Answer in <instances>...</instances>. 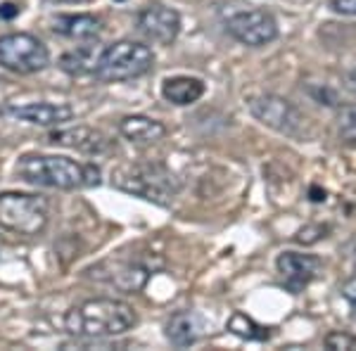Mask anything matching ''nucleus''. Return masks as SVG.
Returning a JSON list of instances; mask_svg holds the SVG:
<instances>
[{
	"instance_id": "f257e3e1",
	"label": "nucleus",
	"mask_w": 356,
	"mask_h": 351,
	"mask_svg": "<svg viewBox=\"0 0 356 351\" xmlns=\"http://www.w3.org/2000/svg\"><path fill=\"white\" fill-rule=\"evenodd\" d=\"M138 323V313L131 304L122 299L97 297L86 299L67 311L65 330L74 337L97 339V337H117L134 330Z\"/></svg>"
},
{
	"instance_id": "f03ea898",
	"label": "nucleus",
	"mask_w": 356,
	"mask_h": 351,
	"mask_svg": "<svg viewBox=\"0 0 356 351\" xmlns=\"http://www.w3.org/2000/svg\"><path fill=\"white\" fill-rule=\"evenodd\" d=\"M15 171L22 181L41 188L76 190L100 186V169L95 164H81L57 154H24Z\"/></svg>"
},
{
	"instance_id": "7ed1b4c3",
	"label": "nucleus",
	"mask_w": 356,
	"mask_h": 351,
	"mask_svg": "<svg viewBox=\"0 0 356 351\" xmlns=\"http://www.w3.org/2000/svg\"><path fill=\"white\" fill-rule=\"evenodd\" d=\"M154 65V53L145 43L138 41H117L100 50L95 62V76L100 81H131L147 74Z\"/></svg>"
},
{
	"instance_id": "20e7f679",
	"label": "nucleus",
	"mask_w": 356,
	"mask_h": 351,
	"mask_svg": "<svg viewBox=\"0 0 356 351\" xmlns=\"http://www.w3.org/2000/svg\"><path fill=\"white\" fill-rule=\"evenodd\" d=\"M50 202L33 193H0V226L17 235H38L48 226Z\"/></svg>"
},
{
	"instance_id": "39448f33",
	"label": "nucleus",
	"mask_w": 356,
	"mask_h": 351,
	"mask_svg": "<svg viewBox=\"0 0 356 351\" xmlns=\"http://www.w3.org/2000/svg\"><path fill=\"white\" fill-rule=\"evenodd\" d=\"M114 183L124 193L138 195V197L154 204H169L178 195V190H181L178 178L162 164L129 166V169L119 171L114 176Z\"/></svg>"
},
{
	"instance_id": "423d86ee",
	"label": "nucleus",
	"mask_w": 356,
	"mask_h": 351,
	"mask_svg": "<svg viewBox=\"0 0 356 351\" xmlns=\"http://www.w3.org/2000/svg\"><path fill=\"white\" fill-rule=\"evenodd\" d=\"M247 107H250L252 117L257 122H261L266 129L275 131V133L283 136H300L307 126V117L292 105L290 100L273 93H259L252 95L247 100Z\"/></svg>"
},
{
	"instance_id": "0eeeda50",
	"label": "nucleus",
	"mask_w": 356,
	"mask_h": 351,
	"mask_svg": "<svg viewBox=\"0 0 356 351\" xmlns=\"http://www.w3.org/2000/svg\"><path fill=\"white\" fill-rule=\"evenodd\" d=\"M0 65L15 74H36L50 65V53L31 33H5L0 36Z\"/></svg>"
},
{
	"instance_id": "6e6552de",
	"label": "nucleus",
	"mask_w": 356,
	"mask_h": 351,
	"mask_svg": "<svg viewBox=\"0 0 356 351\" xmlns=\"http://www.w3.org/2000/svg\"><path fill=\"white\" fill-rule=\"evenodd\" d=\"M226 31L247 48H261L278 38V22L268 10H231L223 17Z\"/></svg>"
},
{
	"instance_id": "1a4fd4ad",
	"label": "nucleus",
	"mask_w": 356,
	"mask_h": 351,
	"mask_svg": "<svg viewBox=\"0 0 356 351\" xmlns=\"http://www.w3.org/2000/svg\"><path fill=\"white\" fill-rule=\"evenodd\" d=\"M86 273L90 278L100 280V283L112 285L114 290L126 292V295H136L150 280L152 268L140 261H102L97 266L88 268Z\"/></svg>"
},
{
	"instance_id": "9d476101",
	"label": "nucleus",
	"mask_w": 356,
	"mask_h": 351,
	"mask_svg": "<svg viewBox=\"0 0 356 351\" xmlns=\"http://www.w3.org/2000/svg\"><path fill=\"white\" fill-rule=\"evenodd\" d=\"M136 26L147 41L159 45H171L181 33V15L166 5H147L136 17Z\"/></svg>"
},
{
	"instance_id": "9b49d317",
	"label": "nucleus",
	"mask_w": 356,
	"mask_h": 351,
	"mask_svg": "<svg viewBox=\"0 0 356 351\" xmlns=\"http://www.w3.org/2000/svg\"><path fill=\"white\" fill-rule=\"evenodd\" d=\"M275 268H278L280 278H283L285 287H288L292 295H300L304 287L318 278L323 263H321V259L314 254L283 252V254L275 259Z\"/></svg>"
},
{
	"instance_id": "f8f14e48",
	"label": "nucleus",
	"mask_w": 356,
	"mask_h": 351,
	"mask_svg": "<svg viewBox=\"0 0 356 351\" xmlns=\"http://www.w3.org/2000/svg\"><path fill=\"white\" fill-rule=\"evenodd\" d=\"M48 142L79 149V152H86V154H105L112 149L110 138H107L105 133H100V131H95V129H88V126L53 131V133L48 136Z\"/></svg>"
},
{
	"instance_id": "ddd939ff",
	"label": "nucleus",
	"mask_w": 356,
	"mask_h": 351,
	"mask_svg": "<svg viewBox=\"0 0 356 351\" xmlns=\"http://www.w3.org/2000/svg\"><path fill=\"white\" fill-rule=\"evenodd\" d=\"M15 119L29 124H38V126H57L65 124L74 117L72 105H53V102H31V105H19V107H10L8 109Z\"/></svg>"
},
{
	"instance_id": "4468645a",
	"label": "nucleus",
	"mask_w": 356,
	"mask_h": 351,
	"mask_svg": "<svg viewBox=\"0 0 356 351\" xmlns=\"http://www.w3.org/2000/svg\"><path fill=\"white\" fill-rule=\"evenodd\" d=\"M119 133L129 142H136V145H152V142L162 140L166 136V126L157 119L134 114V117H124L119 122Z\"/></svg>"
},
{
	"instance_id": "2eb2a0df",
	"label": "nucleus",
	"mask_w": 356,
	"mask_h": 351,
	"mask_svg": "<svg viewBox=\"0 0 356 351\" xmlns=\"http://www.w3.org/2000/svg\"><path fill=\"white\" fill-rule=\"evenodd\" d=\"M55 33L69 38V41H93L100 36V19L93 15H60L55 19Z\"/></svg>"
},
{
	"instance_id": "dca6fc26",
	"label": "nucleus",
	"mask_w": 356,
	"mask_h": 351,
	"mask_svg": "<svg viewBox=\"0 0 356 351\" xmlns=\"http://www.w3.org/2000/svg\"><path fill=\"white\" fill-rule=\"evenodd\" d=\"M162 95L171 105H193L204 95V81H200L195 76H171L162 83Z\"/></svg>"
},
{
	"instance_id": "f3484780",
	"label": "nucleus",
	"mask_w": 356,
	"mask_h": 351,
	"mask_svg": "<svg viewBox=\"0 0 356 351\" xmlns=\"http://www.w3.org/2000/svg\"><path fill=\"white\" fill-rule=\"evenodd\" d=\"M166 339H169L174 347L178 349H186L191 344L197 342V335H200V320L193 311H178V313L171 316L166 320Z\"/></svg>"
},
{
	"instance_id": "a211bd4d",
	"label": "nucleus",
	"mask_w": 356,
	"mask_h": 351,
	"mask_svg": "<svg viewBox=\"0 0 356 351\" xmlns=\"http://www.w3.org/2000/svg\"><path fill=\"white\" fill-rule=\"evenodd\" d=\"M97 55H100V53H95V50L88 48V45H79L76 50H69V53L62 55L60 67H62V72L72 74V76H81V74H95Z\"/></svg>"
},
{
	"instance_id": "6ab92c4d",
	"label": "nucleus",
	"mask_w": 356,
	"mask_h": 351,
	"mask_svg": "<svg viewBox=\"0 0 356 351\" xmlns=\"http://www.w3.org/2000/svg\"><path fill=\"white\" fill-rule=\"evenodd\" d=\"M226 327L228 332H233L240 339H247V342H266L268 339V327L259 325L254 318H250L247 313H240V311H235L231 318H228Z\"/></svg>"
},
{
	"instance_id": "aec40b11",
	"label": "nucleus",
	"mask_w": 356,
	"mask_h": 351,
	"mask_svg": "<svg viewBox=\"0 0 356 351\" xmlns=\"http://www.w3.org/2000/svg\"><path fill=\"white\" fill-rule=\"evenodd\" d=\"M340 140L347 145H356V105H347L340 109V124H337Z\"/></svg>"
},
{
	"instance_id": "412c9836",
	"label": "nucleus",
	"mask_w": 356,
	"mask_h": 351,
	"mask_svg": "<svg viewBox=\"0 0 356 351\" xmlns=\"http://www.w3.org/2000/svg\"><path fill=\"white\" fill-rule=\"evenodd\" d=\"M328 226H321V223H312V226H304L302 230H297L295 235V243L300 245H316L321 243V240L325 238V233H328Z\"/></svg>"
},
{
	"instance_id": "4be33fe9",
	"label": "nucleus",
	"mask_w": 356,
	"mask_h": 351,
	"mask_svg": "<svg viewBox=\"0 0 356 351\" xmlns=\"http://www.w3.org/2000/svg\"><path fill=\"white\" fill-rule=\"evenodd\" d=\"M325 347L332 351H352L356 349V337L347 335V332H330V335L325 337Z\"/></svg>"
},
{
	"instance_id": "5701e85b",
	"label": "nucleus",
	"mask_w": 356,
	"mask_h": 351,
	"mask_svg": "<svg viewBox=\"0 0 356 351\" xmlns=\"http://www.w3.org/2000/svg\"><path fill=\"white\" fill-rule=\"evenodd\" d=\"M342 297H344V302L349 304V309H352V316L356 318V273L342 285Z\"/></svg>"
},
{
	"instance_id": "b1692460",
	"label": "nucleus",
	"mask_w": 356,
	"mask_h": 351,
	"mask_svg": "<svg viewBox=\"0 0 356 351\" xmlns=\"http://www.w3.org/2000/svg\"><path fill=\"white\" fill-rule=\"evenodd\" d=\"M328 8L337 15L356 17V0H330Z\"/></svg>"
},
{
	"instance_id": "393cba45",
	"label": "nucleus",
	"mask_w": 356,
	"mask_h": 351,
	"mask_svg": "<svg viewBox=\"0 0 356 351\" xmlns=\"http://www.w3.org/2000/svg\"><path fill=\"white\" fill-rule=\"evenodd\" d=\"M17 15H19V8H17L15 3L0 5V17H3V19H13V17H17Z\"/></svg>"
},
{
	"instance_id": "a878e982",
	"label": "nucleus",
	"mask_w": 356,
	"mask_h": 351,
	"mask_svg": "<svg viewBox=\"0 0 356 351\" xmlns=\"http://www.w3.org/2000/svg\"><path fill=\"white\" fill-rule=\"evenodd\" d=\"M344 88L356 97V67L347 74V76H344Z\"/></svg>"
},
{
	"instance_id": "bb28decb",
	"label": "nucleus",
	"mask_w": 356,
	"mask_h": 351,
	"mask_svg": "<svg viewBox=\"0 0 356 351\" xmlns=\"http://www.w3.org/2000/svg\"><path fill=\"white\" fill-rule=\"evenodd\" d=\"M48 3H60V5H67V3H88V0H48Z\"/></svg>"
}]
</instances>
